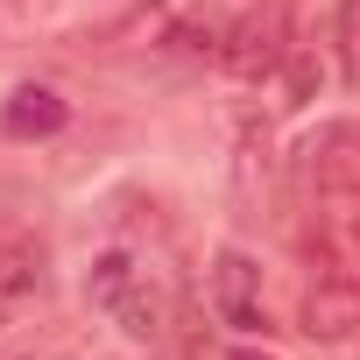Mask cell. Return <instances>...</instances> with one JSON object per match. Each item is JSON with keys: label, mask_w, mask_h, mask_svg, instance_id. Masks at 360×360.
Instances as JSON below:
<instances>
[{"label": "cell", "mask_w": 360, "mask_h": 360, "mask_svg": "<svg viewBox=\"0 0 360 360\" xmlns=\"http://www.w3.org/2000/svg\"><path fill=\"white\" fill-rule=\"evenodd\" d=\"M339 71L360 92V0H339Z\"/></svg>", "instance_id": "9"}, {"label": "cell", "mask_w": 360, "mask_h": 360, "mask_svg": "<svg viewBox=\"0 0 360 360\" xmlns=\"http://www.w3.org/2000/svg\"><path fill=\"white\" fill-rule=\"evenodd\" d=\"M226 360H276V353H255V346H240V353H226Z\"/></svg>", "instance_id": "10"}, {"label": "cell", "mask_w": 360, "mask_h": 360, "mask_svg": "<svg viewBox=\"0 0 360 360\" xmlns=\"http://www.w3.org/2000/svg\"><path fill=\"white\" fill-rule=\"evenodd\" d=\"M311 176H318V191H325V198L360 191V127H353V120L318 127V141H311Z\"/></svg>", "instance_id": "5"}, {"label": "cell", "mask_w": 360, "mask_h": 360, "mask_svg": "<svg viewBox=\"0 0 360 360\" xmlns=\"http://www.w3.org/2000/svg\"><path fill=\"white\" fill-rule=\"evenodd\" d=\"M64 120H71V106H64L50 85H15L8 106H0V127H8L15 141H43V134H57Z\"/></svg>", "instance_id": "6"}, {"label": "cell", "mask_w": 360, "mask_h": 360, "mask_svg": "<svg viewBox=\"0 0 360 360\" xmlns=\"http://www.w3.org/2000/svg\"><path fill=\"white\" fill-rule=\"evenodd\" d=\"M85 297L127 332V339H155L162 332V297H155V283L134 269V255H99L92 262V283H85Z\"/></svg>", "instance_id": "1"}, {"label": "cell", "mask_w": 360, "mask_h": 360, "mask_svg": "<svg viewBox=\"0 0 360 360\" xmlns=\"http://www.w3.org/2000/svg\"><path fill=\"white\" fill-rule=\"evenodd\" d=\"M212 304H219V318H226L233 332H255V325H262V269H255L240 248H226V255L212 262Z\"/></svg>", "instance_id": "3"}, {"label": "cell", "mask_w": 360, "mask_h": 360, "mask_svg": "<svg viewBox=\"0 0 360 360\" xmlns=\"http://www.w3.org/2000/svg\"><path fill=\"white\" fill-rule=\"evenodd\" d=\"M36 262H43L36 240H15L8 226H0V290H8V297L15 290H36Z\"/></svg>", "instance_id": "8"}, {"label": "cell", "mask_w": 360, "mask_h": 360, "mask_svg": "<svg viewBox=\"0 0 360 360\" xmlns=\"http://www.w3.org/2000/svg\"><path fill=\"white\" fill-rule=\"evenodd\" d=\"M283 57H290V15H283V0L240 15V22L226 29V50H219V64H226L233 78H269Z\"/></svg>", "instance_id": "2"}, {"label": "cell", "mask_w": 360, "mask_h": 360, "mask_svg": "<svg viewBox=\"0 0 360 360\" xmlns=\"http://www.w3.org/2000/svg\"><path fill=\"white\" fill-rule=\"evenodd\" d=\"M353 325H360V276L325 269V276L304 290V332H311V339H346Z\"/></svg>", "instance_id": "4"}, {"label": "cell", "mask_w": 360, "mask_h": 360, "mask_svg": "<svg viewBox=\"0 0 360 360\" xmlns=\"http://www.w3.org/2000/svg\"><path fill=\"white\" fill-rule=\"evenodd\" d=\"M162 43H169L176 57H219V50H226V22H219V15H184Z\"/></svg>", "instance_id": "7"}]
</instances>
